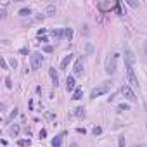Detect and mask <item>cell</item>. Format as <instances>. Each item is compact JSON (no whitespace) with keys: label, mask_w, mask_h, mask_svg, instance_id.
Returning a JSON list of instances; mask_svg holds the SVG:
<instances>
[{"label":"cell","mask_w":147,"mask_h":147,"mask_svg":"<svg viewBox=\"0 0 147 147\" xmlns=\"http://www.w3.org/2000/svg\"><path fill=\"white\" fill-rule=\"evenodd\" d=\"M30 144H31V140H30V139H28V140H26V139H21V140H17V146H19V147L30 146Z\"/></svg>","instance_id":"cell-18"},{"label":"cell","mask_w":147,"mask_h":147,"mask_svg":"<svg viewBox=\"0 0 147 147\" xmlns=\"http://www.w3.org/2000/svg\"><path fill=\"white\" fill-rule=\"evenodd\" d=\"M19 130H21V128H19V125H16V123H14V125L9 128V133H10V137H17V135H19Z\"/></svg>","instance_id":"cell-13"},{"label":"cell","mask_w":147,"mask_h":147,"mask_svg":"<svg viewBox=\"0 0 147 147\" xmlns=\"http://www.w3.org/2000/svg\"><path fill=\"white\" fill-rule=\"evenodd\" d=\"M118 144H119V147H126V142H125V137H119V139H118Z\"/></svg>","instance_id":"cell-22"},{"label":"cell","mask_w":147,"mask_h":147,"mask_svg":"<svg viewBox=\"0 0 147 147\" xmlns=\"http://www.w3.org/2000/svg\"><path fill=\"white\" fill-rule=\"evenodd\" d=\"M64 37L71 42V38H73V30H71V28H66V30H64Z\"/></svg>","instance_id":"cell-19"},{"label":"cell","mask_w":147,"mask_h":147,"mask_svg":"<svg viewBox=\"0 0 147 147\" xmlns=\"http://www.w3.org/2000/svg\"><path fill=\"white\" fill-rule=\"evenodd\" d=\"M66 135V132H62L61 135H57V137H54V140H52V147H61L62 144V137Z\"/></svg>","instance_id":"cell-12"},{"label":"cell","mask_w":147,"mask_h":147,"mask_svg":"<svg viewBox=\"0 0 147 147\" xmlns=\"http://www.w3.org/2000/svg\"><path fill=\"white\" fill-rule=\"evenodd\" d=\"M19 52H21V54H23V55H26V54H28V47H23V49H21V50H19Z\"/></svg>","instance_id":"cell-29"},{"label":"cell","mask_w":147,"mask_h":147,"mask_svg":"<svg viewBox=\"0 0 147 147\" xmlns=\"http://www.w3.org/2000/svg\"><path fill=\"white\" fill-rule=\"evenodd\" d=\"M38 137H40V139H45V137H47V130H43V128H42V130H40V133H38Z\"/></svg>","instance_id":"cell-25"},{"label":"cell","mask_w":147,"mask_h":147,"mask_svg":"<svg viewBox=\"0 0 147 147\" xmlns=\"http://www.w3.org/2000/svg\"><path fill=\"white\" fill-rule=\"evenodd\" d=\"M81 95H83V88L81 87H76V90H74V94H73V100H80L81 99Z\"/></svg>","instance_id":"cell-14"},{"label":"cell","mask_w":147,"mask_h":147,"mask_svg":"<svg viewBox=\"0 0 147 147\" xmlns=\"http://www.w3.org/2000/svg\"><path fill=\"white\" fill-rule=\"evenodd\" d=\"M55 12H57L55 5H47V9H45V16H49V17H50V16H54Z\"/></svg>","instance_id":"cell-15"},{"label":"cell","mask_w":147,"mask_h":147,"mask_svg":"<svg viewBox=\"0 0 147 147\" xmlns=\"http://www.w3.org/2000/svg\"><path fill=\"white\" fill-rule=\"evenodd\" d=\"M49 74H50V78H52L54 87H59V76L55 73V68H50V69H49Z\"/></svg>","instance_id":"cell-10"},{"label":"cell","mask_w":147,"mask_h":147,"mask_svg":"<svg viewBox=\"0 0 147 147\" xmlns=\"http://www.w3.org/2000/svg\"><path fill=\"white\" fill-rule=\"evenodd\" d=\"M114 7H116V3H114V2H99V3H97V9H99V10H102V12H107V10H111V9H114Z\"/></svg>","instance_id":"cell-7"},{"label":"cell","mask_w":147,"mask_h":147,"mask_svg":"<svg viewBox=\"0 0 147 147\" xmlns=\"http://www.w3.org/2000/svg\"><path fill=\"white\" fill-rule=\"evenodd\" d=\"M62 35H64L62 30H52V37H54V40H61Z\"/></svg>","instance_id":"cell-16"},{"label":"cell","mask_w":147,"mask_h":147,"mask_svg":"<svg viewBox=\"0 0 147 147\" xmlns=\"http://www.w3.org/2000/svg\"><path fill=\"white\" fill-rule=\"evenodd\" d=\"M119 111H130V107L126 104H119Z\"/></svg>","instance_id":"cell-27"},{"label":"cell","mask_w":147,"mask_h":147,"mask_svg":"<svg viewBox=\"0 0 147 147\" xmlns=\"http://www.w3.org/2000/svg\"><path fill=\"white\" fill-rule=\"evenodd\" d=\"M74 116H78V118H81V116H85V107H83V106H80V107H76V109H74Z\"/></svg>","instance_id":"cell-17"},{"label":"cell","mask_w":147,"mask_h":147,"mask_svg":"<svg viewBox=\"0 0 147 147\" xmlns=\"http://www.w3.org/2000/svg\"><path fill=\"white\" fill-rule=\"evenodd\" d=\"M66 90H68V92H71V90H76L74 76H68V80H66Z\"/></svg>","instance_id":"cell-9"},{"label":"cell","mask_w":147,"mask_h":147,"mask_svg":"<svg viewBox=\"0 0 147 147\" xmlns=\"http://www.w3.org/2000/svg\"><path fill=\"white\" fill-rule=\"evenodd\" d=\"M125 68H126V78H128V83H130V87H139V80H137V76H135V71H133V66H128V64H125Z\"/></svg>","instance_id":"cell-3"},{"label":"cell","mask_w":147,"mask_h":147,"mask_svg":"<svg viewBox=\"0 0 147 147\" xmlns=\"http://www.w3.org/2000/svg\"><path fill=\"white\" fill-rule=\"evenodd\" d=\"M111 87H112V83H111V81H104L102 85L95 87V88H94V90L90 92V99H97L99 95H102V94H107Z\"/></svg>","instance_id":"cell-1"},{"label":"cell","mask_w":147,"mask_h":147,"mask_svg":"<svg viewBox=\"0 0 147 147\" xmlns=\"http://www.w3.org/2000/svg\"><path fill=\"white\" fill-rule=\"evenodd\" d=\"M38 42H42V43H45V42H47V38H45V37H40V38H38Z\"/></svg>","instance_id":"cell-31"},{"label":"cell","mask_w":147,"mask_h":147,"mask_svg":"<svg viewBox=\"0 0 147 147\" xmlns=\"http://www.w3.org/2000/svg\"><path fill=\"white\" fill-rule=\"evenodd\" d=\"M146 55H147V43H146Z\"/></svg>","instance_id":"cell-32"},{"label":"cell","mask_w":147,"mask_h":147,"mask_svg":"<svg viewBox=\"0 0 147 147\" xmlns=\"http://www.w3.org/2000/svg\"><path fill=\"white\" fill-rule=\"evenodd\" d=\"M5 87H7V88H12V81H10V78H9V76L5 78Z\"/></svg>","instance_id":"cell-24"},{"label":"cell","mask_w":147,"mask_h":147,"mask_svg":"<svg viewBox=\"0 0 147 147\" xmlns=\"http://www.w3.org/2000/svg\"><path fill=\"white\" fill-rule=\"evenodd\" d=\"M42 62H43V55H42L40 52L31 54V69H38V68L42 66Z\"/></svg>","instance_id":"cell-5"},{"label":"cell","mask_w":147,"mask_h":147,"mask_svg":"<svg viewBox=\"0 0 147 147\" xmlns=\"http://www.w3.org/2000/svg\"><path fill=\"white\" fill-rule=\"evenodd\" d=\"M73 73L74 76H81L83 74V59H76V62L73 66Z\"/></svg>","instance_id":"cell-8"},{"label":"cell","mask_w":147,"mask_h":147,"mask_svg":"<svg viewBox=\"0 0 147 147\" xmlns=\"http://www.w3.org/2000/svg\"><path fill=\"white\" fill-rule=\"evenodd\" d=\"M139 147H142V146H139Z\"/></svg>","instance_id":"cell-33"},{"label":"cell","mask_w":147,"mask_h":147,"mask_svg":"<svg viewBox=\"0 0 147 147\" xmlns=\"http://www.w3.org/2000/svg\"><path fill=\"white\" fill-rule=\"evenodd\" d=\"M92 133H94V135L97 137V135H100V133H102V128H100V126H94V130H92Z\"/></svg>","instance_id":"cell-21"},{"label":"cell","mask_w":147,"mask_h":147,"mask_svg":"<svg viewBox=\"0 0 147 147\" xmlns=\"http://www.w3.org/2000/svg\"><path fill=\"white\" fill-rule=\"evenodd\" d=\"M76 132H78V133H83V135H85V133H87V130H85V128H78V130H76Z\"/></svg>","instance_id":"cell-30"},{"label":"cell","mask_w":147,"mask_h":147,"mask_svg":"<svg viewBox=\"0 0 147 147\" xmlns=\"http://www.w3.org/2000/svg\"><path fill=\"white\" fill-rule=\"evenodd\" d=\"M73 61V54H69V55H66L62 61H61V71H64L68 66H69V62Z\"/></svg>","instance_id":"cell-11"},{"label":"cell","mask_w":147,"mask_h":147,"mask_svg":"<svg viewBox=\"0 0 147 147\" xmlns=\"http://www.w3.org/2000/svg\"><path fill=\"white\" fill-rule=\"evenodd\" d=\"M30 14H31V9L30 7H24V9L19 10V16H30Z\"/></svg>","instance_id":"cell-20"},{"label":"cell","mask_w":147,"mask_h":147,"mask_svg":"<svg viewBox=\"0 0 147 147\" xmlns=\"http://www.w3.org/2000/svg\"><path fill=\"white\" fill-rule=\"evenodd\" d=\"M43 52H47V54H52V52H54V49H52L50 45H45V47H43Z\"/></svg>","instance_id":"cell-23"},{"label":"cell","mask_w":147,"mask_h":147,"mask_svg":"<svg viewBox=\"0 0 147 147\" xmlns=\"http://www.w3.org/2000/svg\"><path fill=\"white\" fill-rule=\"evenodd\" d=\"M116 62H118V54H112L106 59V73L107 74L116 73Z\"/></svg>","instance_id":"cell-2"},{"label":"cell","mask_w":147,"mask_h":147,"mask_svg":"<svg viewBox=\"0 0 147 147\" xmlns=\"http://www.w3.org/2000/svg\"><path fill=\"white\" fill-rule=\"evenodd\" d=\"M45 31H47V30H45V28H40V30H38V31H37V35H38V37H42V35H43V33H45Z\"/></svg>","instance_id":"cell-28"},{"label":"cell","mask_w":147,"mask_h":147,"mask_svg":"<svg viewBox=\"0 0 147 147\" xmlns=\"http://www.w3.org/2000/svg\"><path fill=\"white\" fill-rule=\"evenodd\" d=\"M121 94H123V95H125V99H128L130 102H135V100H137L135 92L132 90V87H130V85H123V87H121Z\"/></svg>","instance_id":"cell-4"},{"label":"cell","mask_w":147,"mask_h":147,"mask_svg":"<svg viewBox=\"0 0 147 147\" xmlns=\"http://www.w3.org/2000/svg\"><path fill=\"white\" fill-rule=\"evenodd\" d=\"M133 62H135V55H133V52L130 50V47L125 43V64L133 66Z\"/></svg>","instance_id":"cell-6"},{"label":"cell","mask_w":147,"mask_h":147,"mask_svg":"<svg viewBox=\"0 0 147 147\" xmlns=\"http://www.w3.org/2000/svg\"><path fill=\"white\" fill-rule=\"evenodd\" d=\"M16 116H17V109H14L12 112H10V116H9V121H12V119H14Z\"/></svg>","instance_id":"cell-26"}]
</instances>
